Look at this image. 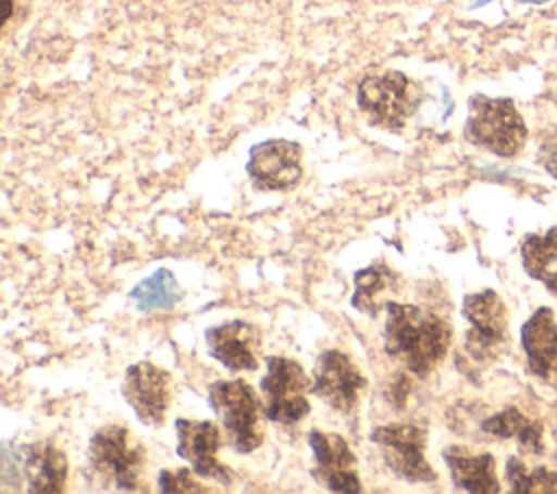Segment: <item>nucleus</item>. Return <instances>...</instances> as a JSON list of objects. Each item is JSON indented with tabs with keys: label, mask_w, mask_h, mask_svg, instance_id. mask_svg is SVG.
Instances as JSON below:
<instances>
[{
	"label": "nucleus",
	"mask_w": 557,
	"mask_h": 494,
	"mask_svg": "<svg viewBox=\"0 0 557 494\" xmlns=\"http://www.w3.org/2000/svg\"><path fill=\"white\" fill-rule=\"evenodd\" d=\"M450 342L453 329L435 311L396 300L385 305L383 348L411 374L426 376L446 357Z\"/></svg>",
	"instance_id": "1"
},
{
	"label": "nucleus",
	"mask_w": 557,
	"mask_h": 494,
	"mask_svg": "<svg viewBox=\"0 0 557 494\" xmlns=\"http://www.w3.org/2000/svg\"><path fill=\"white\" fill-rule=\"evenodd\" d=\"M89 474L100 487L135 492L139 490L141 468L146 461L144 446L133 440L122 424L100 427L87 446Z\"/></svg>",
	"instance_id": "2"
},
{
	"label": "nucleus",
	"mask_w": 557,
	"mask_h": 494,
	"mask_svg": "<svg viewBox=\"0 0 557 494\" xmlns=\"http://www.w3.org/2000/svg\"><path fill=\"white\" fill-rule=\"evenodd\" d=\"M209 405L220 418L228 444L237 453H252L261 446L263 433L259 429L261 403L244 379L213 381L209 385Z\"/></svg>",
	"instance_id": "3"
},
{
	"label": "nucleus",
	"mask_w": 557,
	"mask_h": 494,
	"mask_svg": "<svg viewBox=\"0 0 557 494\" xmlns=\"http://www.w3.org/2000/svg\"><path fill=\"white\" fill-rule=\"evenodd\" d=\"M466 137L498 157H513L527 141V126L511 100L474 96L470 100Z\"/></svg>",
	"instance_id": "4"
},
{
	"label": "nucleus",
	"mask_w": 557,
	"mask_h": 494,
	"mask_svg": "<svg viewBox=\"0 0 557 494\" xmlns=\"http://www.w3.org/2000/svg\"><path fill=\"white\" fill-rule=\"evenodd\" d=\"M357 102L370 124L400 131L418 111L420 94L403 72L387 70L383 74H370L359 83Z\"/></svg>",
	"instance_id": "5"
},
{
	"label": "nucleus",
	"mask_w": 557,
	"mask_h": 494,
	"mask_svg": "<svg viewBox=\"0 0 557 494\" xmlns=\"http://www.w3.org/2000/svg\"><path fill=\"white\" fill-rule=\"evenodd\" d=\"M311 381L307 379L302 366L287 357H268L265 376L261 379L263 394V413L276 424H296L300 422L311 405L307 392Z\"/></svg>",
	"instance_id": "6"
},
{
	"label": "nucleus",
	"mask_w": 557,
	"mask_h": 494,
	"mask_svg": "<svg viewBox=\"0 0 557 494\" xmlns=\"http://www.w3.org/2000/svg\"><path fill=\"white\" fill-rule=\"evenodd\" d=\"M461 313L470 329L463 348L474 363H492L507 348V307L494 289L468 294Z\"/></svg>",
	"instance_id": "7"
},
{
	"label": "nucleus",
	"mask_w": 557,
	"mask_h": 494,
	"mask_svg": "<svg viewBox=\"0 0 557 494\" xmlns=\"http://www.w3.org/2000/svg\"><path fill=\"white\" fill-rule=\"evenodd\" d=\"M370 440L381 448L387 468L407 483H433L437 472L424 457L426 431L413 422H389L374 427Z\"/></svg>",
	"instance_id": "8"
},
{
	"label": "nucleus",
	"mask_w": 557,
	"mask_h": 494,
	"mask_svg": "<svg viewBox=\"0 0 557 494\" xmlns=\"http://www.w3.org/2000/svg\"><path fill=\"white\" fill-rule=\"evenodd\" d=\"M302 150L289 139H268L250 148L246 172L257 189L287 192L300 183Z\"/></svg>",
	"instance_id": "9"
},
{
	"label": "nucleus",
	"mask_w": 557,
	"mask_h": 494,
	"mask_svg": "<svg viewBox=\"0 0 557 494\" xmlns=\"http://www.w3.org/2000/svg\"><path fill=\"white\" fill-rule=\"evenodd\" d=\"M122 396L144 424L161 427L172 403V379L163 368L137 361L124 372Z\"/></svg>",
	"instance_id": "10"
},
{
	"label": "nucleus",
	"mask_w": 557,
	"mask_h": 494,
	"mask_svg": "<svg viewBox=\"0 0 557 494\" xmlns=\"http://www.w3.org/2000/svg\"><path fill=\"white\" fill-rule=\"evenodd\" d=\"M309 446L315 461L311 474L322 487L331 492H342V494L361 492V479L357 474V457L350 444L339 433L311 429Z\"/></svg>",
	"instance_id": "11"
},
{
	"label": "nucleus",
	"mask_w": 557,
	"mask_h": 494,
	"mask_svg": "<svg viewBox=\"0 0 557 494\" xmlns=\"http://www.w3.org/2000/svg\"><path fill=\"white\" fill-rule=\"evenodd\" d=\"M366 376L355 366V361L335 348L322 350L313 366V394L331 405L333 409L348 413L359 400V392L366 387Z\"/></svg>",
	"instance_id": "12"
},
{
	"label": "nucleus",
	"mask_w": 557,
	"mask_h": 494,
	"mask_svg": "<svg viewBox=\"0 0 557 494\" xmlns=\"http://www.w3.org/2000/svg\"><path fill=\"white\" fill-rule=\"evenodd\" d=\"M176 429V453L191 464V470L202 479H215L220 483H231V472L218 459L222 444V433L211 420H187L178 418Z\"/></svg>",
	"instance_id": "13"
},
{
	"label": "nucleus",
	"mask_w": 557,
	"mask_h": 494,
	"mask_svg": "<svg viewBox=\"0 0 557 494\" xmlns=\"http://www.w3.org/2000/svg\"><path fill=\"white\" fill-rule=\"evenodd\" d=\"M205 342L209 355L233 372L255 370L259 366L261 333L250 322L231 320L215 324L205 331Z\"/></svg>",
	"instance_id": "14"
},
{
	"label": "nucleus",
	"mask_w": 557,
	"mask_h": 494,
	"mask_svg": "<svg viewBox=\"0 0 557 494\" xmlns=\"http://www.w3.org/2000/svg\"><path fill=\"white\" fill-rule=\"evenodd\" d=\"M520 344L529 372L557 385V320L553 309L537 307L520 329Z\"/></svg>",
	"instance_id": "15"
},
{
	"label": "nucleus",
	"mask_w": 557,
	"mask_h": 494,
	"mask_svg": "<svg viewBox=\"0 0 557 494\" xmlns=\"http://www.w3.org/2000/svg\"><path fill=\"white\" fill-rule=\"evenodd\" d=\"M22 470L28 483V492L57 494L65 490L67 481V457L50 440L24 444L20 448Z\"/></svg>",
	"instance_id": "16"
},
{
	"label": "nucleus",
	"mask_w": 557,
	"mask_h": 494,
	"mask_svg": "<svg viewBox=\"0 0 557 494\" xmlns=\"http://www.w3.org/2000/svg\"><path fill=\"white\" fill-rule=\"evenodd\" d=\"M453 485L472 494H496L500 483L496 477V459L490 453H470L466 446H446L442 453Z\"/></svg>",
	"instance_id": "17"
},
{
	"label": "nucleus",
	"mask_w": 557,
	"mask_h": 494,
	"mask_svg": "<svg viewBox=\"0 0 557 494\" xmlns=\"http://www.w3.org/2000/svg\"><path fill=\"white\" fill-rule=\"evenodd\" d=\"M481 431L496 440H516V444L531 455L544 453V427L540 420L529 418L518 407L509 405L481 422Z\"/></svg>",
	"instance_id": "18"
},
{
	"label": "nucleus",
	"mask_w": 557,
	"mask_h": 494,
	"mask_svg": "<svg viewBox=\"0 0 557 494\" xmlns=\"http://www.w3.org/2000/svg\"><path fill=\"white\" fill-rule=\"evenodd\" d=\"M398 274L385 263H372L357 270L350 305L361 313L376 316L389 302V296L398 289Z\"/></svg>",
	"instance_id": "19"
},
{
	"label": "nucleus",
	"mask_w": 557,
	"mask_h": 494,
	"mask_svg": "<svg viewBox=\"0 0 557 494\" xmlns=\"http://www.w3.org/2000/svg\"><path fill=\"white\" fill-rule=\"evenodd\" d=\"M520 257L524 272L557 298V226L527 235L520 246Z\"/></svg>",
	"instance_id": "20"
},
{
	"label": "nucleus",
	"mask_w": 557,
	"mask_h": 494,
	"mask_svg": "<svg viewBox=\"0 0 557 494\" xmlns=\"http://www.w3.org/2000/svg\"><path fill=\"white\" fill-rule=\"evenodd\" d=\"M131 298L139 311H168L183 298V289L168 268H159L131 289Z\"/></svg>",
	"instance_id": "21"
},
{
	"label": "nucleus",
	"mask_w": 557,
	"mask_h": 494,
	"mask_svg": "<svg viewBox=\"0 0 557 494\" xmlns=\"http://www.w3.org/2000/svg\"><path fill=\"white\" fill-rule=\"evenodd\" d=\"M505 479L516 494H557V472L546 466L529 468L518 455L507 459Z\"/></svg>",
	"instance_id": "22"
},
{
	"label": "nucleus",
	"mask_w": 557,
	"mask_h": 494,
	"mask_svg": "<svg viewBox=\"0 0 557 494\" xmlns=\"http://www.w3.org/2000/svg\"><path fill=\"white\" fill-rule=\"evenodd\" d=\"M159 490L165 494H202L207 492L205 485H200L194 477L189 468H181V470H161L159 472Z\"/></svg>",
	"instance_id": "23"
},
{
	"label": "nucleus",
	"mask_w": 557,
	"mask_h": 494,
	"mask_svg": "<svg viewBox=\"0 0 557 494\" xmlns=\"http://www.w3.org/2000/svg\"><path fill=\"white\" fill-rule=\"evenodd\" d=\"M542 163H544L546 172L557 176V144H546L542 148Z\"/></svg>",
	"instance_id": "24"
}]
</instances>
